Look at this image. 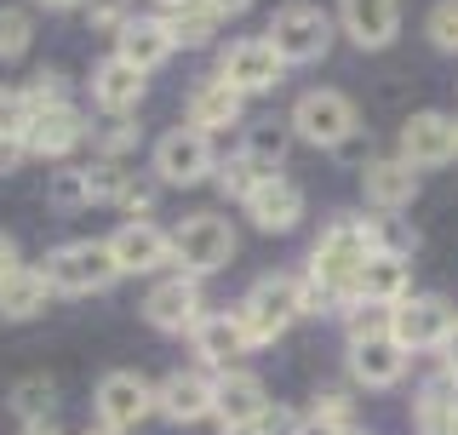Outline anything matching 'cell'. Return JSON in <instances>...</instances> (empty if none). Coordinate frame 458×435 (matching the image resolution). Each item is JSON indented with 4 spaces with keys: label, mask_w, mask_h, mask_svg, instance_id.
<instances>
[{
    "label": "cell",
    "mask_w": 458,
    "mask_h": 435,
    "mask_svg": "<svg viewBox=\"0 0 458 435\" xmlns=\"http://www.w3.org/2000/svg\"><path fill=\"white\" fill-rule=\"evenodd\" d=\"M372 252H378V235H372L367 218H338V224H327L321 241L310 246V281L333 286L344 298V310H350V286H355V275H361V264Z\"/></svg>",
    "instance_id": "cell-1"
},
{
    "label": "cell",
    "mask_w": 458,
    "mask_h": 435,
    "mask_svg": "<svg viewBox=\"0 0 458 435\" xmlns=\"http://www.w3.org/2000/svg\"><path fill=\"white\" fill-rule=\"evenodd\" d=\"M40 275H47L52 293H69V298L109 293V286L121 281V269H114V258H109V241H64V246H52Z\"/></svg>",
    "instance_id": "cell-2"
},
{
    "label": "cell",
    "mask_w": 458,
    "mask_h": 435,
    "mask_svg": "<svg viewBox=\"0 0 458 435\" xmlns=\"http://www.w3.org/2000/svg\"><path fill=\"white\" fill-rule=\"evenodd\" d=\"M235 229H229V218L218 212H190L178 229H172V264H178V275H218L229 258H235Z\"/></svg>",
    "instance_id": "cell-3"
},
{
    "label": "cell",
    "mask_w": 458,
    "mask_h": 435,
    "mask_svg": "<svg viewBox=\"0 0 458 435\" xmlns=\"http://www.w3.org/2000/svg\"><path fill=\"white\" fill-rule=\"evenodd\" d=\"M241 321V332H247V344L258 350V344H276L286 327L298 321V281L293 275H258L252 293L229 310Z\"/></svg>",
    "instance_id": "cell-4"
},
{
    "label": "cell",
    "mask_w": 458,
    "mask_h": 435,
    "mask_svg": "<svg viewBox=\"0 0 458 435\" xmlns=\"http://www.w3.org/2000/svg\"><path fill=\"white\" fill-rule=\"evenodd\" d=\"M293 138L315 143V149H344L355 132H361V115H355V104L344 92H333V86H315V92H304L293 104Z\"/></svg>",
    "instance_id": "cell-5"
},
{
    "label": "cell",
    "mask_w": 458,
    "mask_h": 435,
    "mask_svg": "<svg viewBox=\"0 0 458 435\" xmlns=\"http://www.w3.org/2000/svg\"><path fill=\"white\" fill-rule=\"evenodd\" d=\"M269 47H276L281 64H315V57L333 52V18L310 0H286V6L269 18Z\"/></svg>",
    "instance_id": "cell-6"
},
{
    "label": "cell",
    "mask_w": 458,
    "mask_h": 435,
    "mask_svg": "<svg viewBox=\"0 0 458 435\" xmlns=\"http://www.w3.org/2000/svg\"><path fill=\"white\" fill-rule=\"evenodd\" d=\"M218 172V155H212V138L195 132V126H172V132L155 143V178L166 190H195Z\"/></svg>",
    "instance_id": "cell-7"
},
{
    "label": "cell",
    "mask_w": 458,
    "mask_h": 435,
    "mask_svg": "<svg viewBox=\"0 0 458 435\" xmlns=\"http://www.w3.org/2000/svg\"><path fill=\"white\" fill-rule=\"evenodd\" d=\"M286 75V64L276 57V47H269L264 35H247V40H229V47L218 52V81L229 86V92L241 98H258V92H276Z\"/></svg>",
    "instance_id": "cell-8"
},
{
    "label": "cell",
    "mask_w": 458,
    "mask_h": 435,
    "mask_svg": "<svg viewBox=\"0 0 458 435\" xmlns=\"http://www.w3.org/2000/svg\"><path fill=\"white\" fill-rule=\"evenodd\" d=\"M453 303L441 298V293H407L390 310V338L401 344V350H441V338L453 332Z\"/></svg>",
    "instance_id": "cell-9"
},
{
    "label": "cell",
    "mask_w": 458,
    "mask_h": 435,
    "mask_svg": "<svg viewBox=\"0 0 458 435\" xmlns=\"http://www.w3.org/2000/svg\"><path fill=\"white\" fill-rule=\"evenodd\" d=\"M92 407H98V424L104 430H138L143 418L155 413V384L143 379V372H126V367H114L98 379V396H92Z\"/></svg>",
    "instance_id": "cell-10"
},
{
    "label": "cell",
    "mask_w": 458,
    "mask_h": 435,
    "mask_svg": "<svg viewBox=\"0 0 458 435\" xmlns=\"http://www.w3.org/2000/svg\"><path fill=\"white\" fill-rule=\"evenodd\" d=\"M143 321L155 332H195L207 321V298H200V281L195 275H166V281L149 286L143 298Z\"/></svg>",
    "instance_id": "cell-11"
},
{
    "label": "cell",
    "mask_w": 458,
    "mask_h": 435,
    "mask_svg": "<svg viewBox=\"0 0 458 435\" xmlns=\"http://www.w3.org/2000/svg\"><path fill=\"white\" fill-rule=\"evenodd\" d=\"M458 155V121L441 109H419L401 121V161H407L412 172L419 166H447Z\"/></svg>",
    "instance_id": "cell-12"
},
{
    "label": "cell",
    "mask_w": 458,
    "mask_h": 435,
    "mask_svg": "<svg viewBox=\"0 0 458 435\" xmlns=\"http://www.w3.org/2000/svg\"><path fill=\"white\" fill-rule=\"evenodd\" d=\"M109 258L121 275H155L172 264V235L161 224H149V218H126L109 235Z\"/></svg>",
    "instance_id": "cell-13"
},
{
    "label": "cell",
    "mask_w": 458,
    "mask_h": 435,
    "mask_svg": "<svg viewBox=\"0 0 458 435\" xmlns=\"http://www.w3.org/2000/svg\"><path fill=\"white\" fill-rule=\"evenodd\" d=\"M212 413L224 418V430H235V424H258V418L269 413V389L258 372L247 367H229L212 379Z\"/></svg>",
    "instance_id": "cell-14"
},
{
    "label": "cell",
    "mask_w": 458,
    "mask_h": 435,
    "mask_svg": "<svg viewBox=\"0 0 458 435\" xmlns=\"http://www.w3.org/2000/svg\"><path fill=\"white\" fill-rule=\"evenodd\" d=\"M338 29L361 52H384L401 35V0H338Z\"/></svg>",
    "instance_id": "cell-15"
},
{
    "label": "cell",
    "mask_w": 458,
    "mask_h": 435,
    "mask_svg": "<svg viewBox=\"0 0 458 435\" xmlns=\"http://www.w3.org/2000/svg\"><path fill=\"white\" fill-rule=\"evenodd\" d=\"M81 143H86V115L75 104L40 109L35 121H29V132H23V149L40 155V161H64L69 149H81Z\"/></svg>",
    "instance_id": "cell-16"
},
{
    "label": "cell",
    "mask_w": 458,
    "mask_h": 435,
    "mask_svg": "<svg viewBox=\"0 0 458 435\" xmlns=\"http://www.w3.org/2000/svg\"><path fill=\"white\" fill-rule=\"evenodd\" d=\"M412 293V264L407 258H390V252H372L361 275L350 286V303H378V310H395L401 298Z\"/></svg>",
    "instance_id": "cell-17"
},
{
    "label": "cell",
    "mask_w": 458,
    "mask_h": 435,
    "mask_svg": "<svg viewBox=\"0 0 458 435\" xmlns=\"http://www.w3.org/2000/svg\"><path fill=\"white\" fill-rule=\"evenodd\" d=\"M247 218L264 229V235H286V229H298V218H304V190L276 172V178H264L247 195Z\"/></svg>",
    "instance_id": "cell-18"
},
{
    "label": "cell",
    "mask_w": 458,
    "mask_h": 435,
    "mask_svg": "<svg viewBox=\"0 0 458 435\" xmlns=\"http://www.w3.org/2000/svg\"><path fill=\"white\" fill-rule=\"evenodd\" d=\"M155 413L166 424H200L212 413V379L207 372H166L155 384Z\"/></svg>",
    "instance_id": "cell-19"
},
{
    "label": "cell",
    "mask_w": 458,
    "mask_h": 435,
    "mask_svg": "<svg viewBox=\"0 0 458 435\" xmlns=\"http://www.w3.org/2000/svg\"><path fill=\"white\" fill-rule=\"evenodd\" d=\"M361 195H367L378 212H401V207H412V200H419V172L401 161V155L367 161V166H361Z\"/></svg>",
    "instance_id": "cell-20"
},
{
    "label": "cell",
    "mask_w": 458,
    "mask_h": 435,
    "mask_svg": "<svg viewBox=\"0 0 458 435\" xmlns=\"http://www.w3.org/2000/svg\"><path fill=\"white\" fill-rule=\"evenodd\" d=\"M143 92H149V81H143V69H132L126 57H104V64L92 69V104L104 115H132L143 104Z\"/></svg>",
    "instance_id": "cell-21"
},
{
    "label": "cell",
    "mask_w": 458,
    "mask_h": 435,
    "mask_svg": "<svg viewBox=\"0 0 458 435\" xmlns=\"http://www.w3.org/2000/svg\"><path fill=\"white\" fill-rule=\"evenodd\" d=\"M401 372H407V350H401L390 332L350 344V379L361 389H390V384H401Z\"/></svg>",
    "instance_id": "cell-22"
},
{
    "label": "cell",
    "mask_w": 458,
    "mask_h": 435,
    "mask_svg": "<svg viewBox=\"0 0 458 435\" xmlns=\"http://www.w3.org/2000/svg\"><path fill=\"white\" fill-rule=\"evenodd\" d=\"M241 104H247V98L241 92H229V86L212 75V81H195V92H190V104H183V115H190V126L195 132H229V126L241 121Z\"/></svg>",
    "instance_id": "cell-23"
},
{
    "label": "cell",
    "mask_w": 458,
    "mask_h": 435,
    "mask_svg": "<svg viewBox=\"0 0 458 435\" xmlns=\"http://www.w3.org/2000/svg\"><path fill=\"white\" fill-rule=\"evenodd\" d=\"M172 52H178V47H172V35H166L161 18H132L121 35H114V57H126V64L143 69V75H149V69H161Z\"/></svg>",
    "instance_id": "cell-24"
},
{
    "label": "cell",
    "mask_w": 458,
    "mask_h": 435,
    "mask_svg": "<svg viewBox=\"0 0 458 435\" xmlns=\"http://www.w3.org/2000/svg\"><path fill=\"white\" fill-rule=\"evenodd\" d=\"M190 338H195V355H200V367H218V372H229L241 355L252 350L235 315H207V321H200V327L190 332Z\"/></svg>",
    "instance_id": "cell-25"
},
{
    "label": "cell",
    "mask_w": 458,
    "mask_h": 435,
    "mask_svg": "<svg viewBox=\"0 0 458 435\" xmlns=\"http://www.w3.org/2000/svg\"><path fill=\"white\" fill-rule=\"evenodd\" d=\"M412 424H419V435H458V379L436 372L412 396Z\"/></svg>",
    "instance_id": "cell-26"
},
{
    "label": "cell",
    "mask_w": 458,
    "mask_h": 435,
    "mask_svg": "<svg viewBox=\"0 0 458 435\" xmlns=\"http://www.w3.org/2000/svg\"><path fill=\"white\" fill-rule=\"evenodd\" d=\"M47 298H52V286L35 264L12 269L0 281V321H35V315H47Z\"/></svg>",
    "instance_id": "cell-27"
},
{
    "label": "cell",
    "mask_w": 458,
    "mask_h": 435,
    "mask_svg": "<svg viewBox=\"0 0 458 435\" xmlns=\"http://www.w3.org/2000/svg\"><path fill=\"white\" fill-rule=\"evenodd\" d=\"M304 430L310 435H344V430H355V401L338 396V389H321V396L310 401V413H304Z\"/></svg>",
    "instance_id": "cell-28"
},
{
    "label": "cell",
    "mask_w": 458,
    "mask_h": 435,
    "mask_svg": "<svg viewBox=\"0 0 458 435\" xmlns=\"http://www.w3.org/2000/svg\"><path fill=\"white\" fill-rule=\"evenodd\" d=\"M269 172L252 161L247 149H235L229 155V161H218V172H212V183H218V195H229V200H241V207H247V195L258 190V183H264Z\"/></svg>",
    "instance_id": "cell-29"
},
{
    "label": "cell",
    "mask_w": 458,
    "mask_h": 435,
    "mask_svg": "<svg viewBox=\"0 0 458 435\" xmlns=\"http://www.w3.org/2000/svg\"><path fill=\"white\" fill-rule=\"evenodd\" d=\"M57 407V384L47 372H29V379L12 384V413H23V424H40V418H52Z\"/></svg>",
    "instance_id": "cell-30"
},
{
    "label": "cell",
    "mask_w": 458,
    "mask_h": 435,
    "mask_svg": "<svg viewBox=\"0 0 458 435\" xmlns=\"http://www.w3.org/2000/svg\"><path fill=\"white\" fill-rule=\"evenodd\" d=\"M161 23H166L172 47H190V52H195V47H207L212 29H218V18H207L195 0H190V6H178V12H161Z\"/></svg>",
    "instance_id": "cell-31"
},
{
    "label": "cell",
    "mask_w": 458,
    "mask_h": 435,
    "mask_svg": "<svg viewBox=\"0 0 458 435\" xmlns=\"http://www.w3.org/2000/svg\"><path fill=\"white\" fill-rule=\"evenodd\" d=\"M86 172V195L104 200V207H121L126 190H132V172H121L114 161H98V166H81Z\"/></svg>",
    "instance_id": "cell-32"
},
{
    "label": "cell",
    "mask_w": 458,
    "mask_h": 435,
    "mask_svg": "<svg viewBox=\"0 0 458 435\" xmlns=\"http://www.w3.org/2000/svg\"><path fill=\"white\" fill-rule=\"evenodd\" d=\"M23 92V104H29V115H40V109H64L69 104V75L64 69H40L29 86H18Z\"/></svg>",
    "instance_id": "cell-33"
},
{
    "label": "cell",
    "mask_w": 458,
    "mask_h": 435,
    "mask_svg": "<svg viewBox=\"0 0 458 435\" xmlns=\"http://www.w3.org/2000/svg\"><path fill=\"white\" fill-rule=\"evenodd\" d=\"M29 40H35V23H29V12L0 6V64H18V57L29 52Z\"/></svg>",
    "instance_id": "cell-34"
},
{
    "label": "cell",
    "mask_w": 458,
    "mask_h": 435,
    "mask_svg": "<svg viewBox=\"0 0 458 435\" xmlns=\"http://www.w3.org/2000/svg\"><path fill=\"white\" fill-rule=\"evenodd\" d=\"M47 200L57 212H81V207H92V195H86V172L81 166H64V172H52V183H47Z\"/></svg>",
    "instance_id": "cell-35"
},
{
    "label": "cell",
    "mask_w": 458,
    "mask_h": 435,
    "mask_svg": "<svg viewBox=\"0 0 458 435\" xmlns=\"http://www.w3.org/2000/svg\"><path fill=\"white\" fill-rule=\"evenodd\" d=\"M424 35L436 52H458V0H436L424 18Z\"/></svg>",
    "instance_id": "cell-36"
},
{
    "label": "cell",
    "mask_w": 458,
    "mask_h": 435,
    "mask_svg": "<svg viewBox=\"0 0 458 435\" xmlns=\"http://www.w3.org/2000/svg\"><path fill=\"white\" fill-rule=\"evenodd\" d=\"M344 332H350V344L384 338V332H390V310H378V303H350V310H344Z\"/></svg>",
    "instance_id": "cell-37"
},
{
    "label": "cell",
    "mask_w": 458,
    "mask_h": 435,
    "mask_svg": "<svg viewBox=\"0 0 458 435\" xmlns=\"http://www.w3.org/2000/svg\"><path fill=\"white\" fill-rule=\"evenodd\" d=\"M247 155H252V161L269 172V178H276V166H281V155H286V132H281L276 121H269V126H258V132L247 138Z\"/></svg>",
    "instance_id": "cell-38"
},
{
    "label": "cell",
    "mask_w": 458,
    "mask_h": 435,
    "mask_svg": "<svg viewBox=\"0 0 458 435\" xmlns=\"http://www.w3.org/2000/svg\"><path fill=\"white\" fill-rule=\"evenodd\" d=\"M86 23H92V35H121L132 23V6L126 0H86Z\"/></svg>",
    "instance_id": "cell-39"
},
{
    "label": "cell",
    "mask_w": 458,
    "mask_h": 435,
    "mask_svg": "<svg viewBox=\"0 0 458 435\" xmlns=\"http://www.w3.org/2000/svg\"><path fill=\"white\" fill-rule=\"evenodd\" d=\"M372 235H378V252H390V258H412V252H419V229L390 224V218H372Z\"/></svg>",
    "instance_id": "cell-40"
},
{
    "label": "cell",
    "mask_w": 458,
    "mask_h": 435,
    "mask_svg": "<svg viewBox=\"0 0 458 435\" xmlns=\"http://www.w3.org/2000/svg\"><path fill=\"white\" fill-rule=\"evenodd\" d=\"M98 149H104V161H114V155H126V149H138V126L126 121V115H114L104 132H98Z\"/></svg>",
    "instance_id": "cell-41"
},
{
    "label": "cell",
    "mask_w": 458,
    "mask_h": 435,
    "mask_svg": "<svg viewBox=\"0 0 458 435\" xmlns=\"http://www.w3.org/2000/svg\"><path fill=\"white\" fill-rule=\"evenodd\" d=\"M29 104H23V92H0V138H23L29 132Z\"/></svg>",
    "instance_id": "cell-42"
},
{
    "label": "cell",
    "mask_w": 458,
    "mask_h": 435,
    "mask_svg": "<svg viewBox=\"0 0 458 435\" xmlns=\"http://www.w3.org/2000/svg\"><path fill=\"white\" fill-rule=\"evenodd\" d=\"M258 430H264V435H310V430H304V413L276 407V401H269V413L258 418Z\"/></svg>",
    "instance_id": "cell-43"
},
{
    "label": "cell",
    "mask_w": 458,
    "mask_h": 435,
    "mask_svg": "<svg viewBox=\"0 0 458 435\" xmlns=\"http://www.w3.org/2000/svg\"><path fill=\"white\" fill-rule=\"evenodd\" d=\"M121 207L132 212V218H149V212H155V190H149V183H132V190H126V200H121Z\"/></svg>",
    "instance_id": "cell-44"
},
{
    "label": "cell",
    "mask_w": 458,
    "mask_h": 435,
    "mask_svg": "<svg viewBox=\"0 0 458 435\" xmlns=\"http://www.w3.org/2000/svg\"><path fill=\"white\" fill-rule=\"evenodd\" d=\"M23 138H0V178H6V172H18L23 166Z\"/></svg>",
    "instance_id": "cell-45"
},
{
    "label": "cell",
    "mask_w": 458,
    "mask_h": 435,
    "mask_svg": "<svg viewBox=\"0 0 458 435\" xmlns=\"http://www.w3.org/2000/svg\"><path fill=\"white\" fill-rule=\"evenodd\" d=\"M200 12H207V18H241V12L252 6V0H195Z\"/></svg>",
    "instance_id": "cell-46"
},
{
    "label": "cell",
    "mask_w": 458,
    "mask_h": 435,
    "mask_svg": "<svg viewBox=\"0 0 458 435\" xmlns=\"http://www.w3.org/2000/svg\"><path fill=\"white\" fill-rule=\"evenodd\" d=\"M441 372H447V379H458V321H453V332H447V338H441Z\"/></svg>",
    "instance_id": "cell-47"
},
{
    "label": "cell",
    "mask_w": 458,
    "mask_h": 435,
    "mask_svg": "<svg viewBox=\"0 0 458 435\" xmlns=\"http://www.w3.org/2000/svg\"><path fill=\"white\" fill-rule=\"evenodd\" d=\"M12 269H23V258H18V241H12L6 229H0V281H6Z\"/></svg>",
    "instance_id": "cell-48"
},
{
    "label": "cell",
    "mask_w": 458,
    "mask_h": 435,
    "mask_svg": "<svg viewBox=\"0 0 458 435\" xmlns=\"http://www.w3.org/2000/svg\"><path fill=\"white\" fill-rule=\"evenodd\" d=\"M18 435H64V430H57V424H52V418H40V424H23Z\"/></svg>",
    "instance_id": "cell-49"
},
{
    "label": "cell",
    "mask_w": 458,
    "mask_h": 435,
    "mask_svg": "<svg viewBox=\"0 0 458 435\" xmlns=\"http://www.w3.org/2000/svg\"><path fill=\"white\" fill-rule=\"evenodd\" d=\"M35 6H47V12H75V6H86V0H35Z\"/></svg>",
    "instance_id": "cell-50"
},
{
    "label": "cell",
    "mask_w": 458,
    "mask_h": 435,
    "mask_svg": "<svg viewBox=\"0 0 458 435\" xmlns=\"http://www.w3.org/2000/svg\"><path fill=\"white\" fill-rule=\"evenodd\" d=\"M224 435H264L258 424H235V430H224Z\"/></svg>",
    "instance_id": "cell-51"
},
{
    "label": "cell",
    "mask_w": 458,
    "mask_h": 435,
    "mask_svg": "<svg viewBox=\"0 0 458 435\" xmlns=\"http://www.w3.org/2000/svg\"><path fill=\"white\" fill-rule=\"evenodd\" d=\"M155 6H166V12H178V6H190V0H155Z\"/></svg>",
    "instance_id": "cell-52"
},
{
    "label": "cell",
    "mask_w": 458,
    "mask_h": 435,
    "mask_svg": "<svg viewBox=\"0 0 458 435\" xmlns=\"http://www.w3.org/2000/svg\"><path fill=\"white\" fill-rule=\"evenodd\" d=\"M86 435H121V430H104V424H92V430H86Z\"/></svg>",
    "instance_id": "cell-53"
},
{
    "label": "cell",
    "mask_w": 458,
    "mask_h": 435,
    "mask_svg": "<svg viewBox=\"0 0 458 435\" xmlns=\"http://www.w3.org/2000/svg\"><path fill=\"white\" fill-rule=\"evenodd\" d=\"M344 435H367V430H344Z\"/></svg>",
    "instance_id": "cell-54"
}]
</instances>
